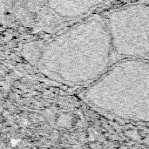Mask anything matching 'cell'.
Here are the masks:
<instances>
[{
	"instance_id": "7a4b0ae2",
	"label": "cell",
	"mask_w": 149,
	"mask_h": 149,
	"mask_svg": "<svg viewBox=\"0 0 149 149\" xmlns=\"http://www.w3.org/2000/svg\"><path fill=\"white\" fill-rule=\"evenodd\" d=\"M55 45L59 59L54 73L66 82L91 84L111 66L114 51L104 18L95 16L75 25Z\"/></svg>"
},
{
	"instance_id": "5b68a950",
	"label": "cell",
	"mask_w": 149,
	"mask_h": 149,
	"mask_svg": "<svg viewBox=\"0 0 149 149\" xmlns=\"http://www.w3.org/2000/svg\"><path fill=\"white\" fill-rule=\"evenodd\" d=\"M11 142H12V146H16V144H18V140H11Z\"/></svg>"
},
{
	"instance_id": "3957f363",
	"label": "cell",
	"mask_w": 149,
	"mask_h": 149,
	"mask_svg": "<svg viewBox=\"0 0 149 149\" xmlns=\"http://www.w3.org/2000/svg\"><path fill=\"white\" fill-rule=\"evenodd\" d=\"M113 51L123 58L149 59V5L132 4L106 18Z\"/></svg>"
},
{
	"instance_id": "6da1fadb",
	"label": "cell",
	"mask_w": 149,
	"mask_h": 149,
	"mask_svg": "<svg viewBox=\"0 0 149 149\" xmlns=\"http://www.w3.org/2000/svg\"><path fill=\"white\" fill-rule=\"evenodd\" d=\"M124 59L90 84L86 98L120 119L149 123V59Z\"/></svg>"
},
{
	"instance_id": "277c9868",
	"label": "cell",
	"mask_w": 149,
	"mask_h": 149,
	"mask_svg": "<svg viewBox=\"0 0 149 149\" xmlns=\"http://www.w3.org/2000/svg\"><path fill=\"white\" fill-rule=\"evenodd\" d=\"M29 124H30V122H29V120L26 119H23L22 121H21V125H23V126H26V125H28Z\"/></svg>"
}]
</instances>
